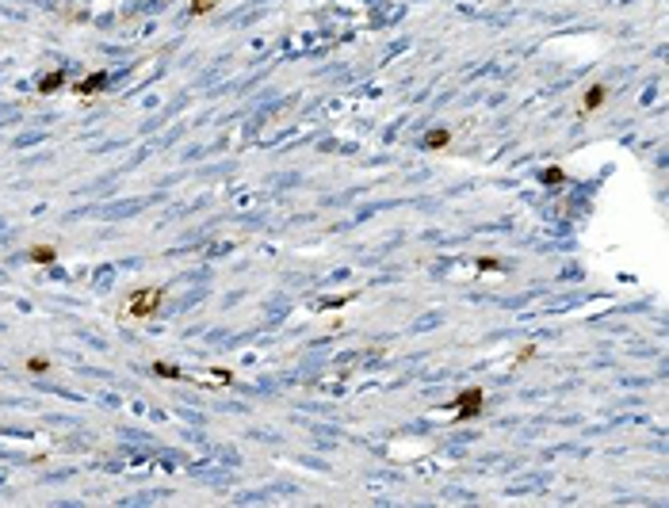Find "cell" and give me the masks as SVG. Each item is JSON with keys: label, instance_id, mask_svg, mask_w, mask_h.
<instances>
[{"label": "cell", "instance_id": "obj_1", "mask_svg": "<svg viewBox=\"0 0 669 508\" xmlns=\"http://www.w3.org/2000/svg\"><path fill=\"white\" fill-rule=\"evenodd\" d=\"M161 298H165L161 287H142V291H134V295L126 298V313H130V318H153V313L161 310Z\"/></svg>", "mask_w": 669, "mask_h": 508}, {"label": "cell", "instance_id": "obj_2", "mask_svg": "<svg viewBox=\"0 0 669 508\" xmlns=\"http://www.w3.org/2000/svg\"><path fill=\"white\" fill-rule=\"evenodd\" d=\"M482 405H486V390H482V386H467V390L452 402V413L459 420H474V417H482Z\"/></svg>", "mask_w": 669, "mask_h": 508}, {"label": "cell", "instance_id": "obj_3", "mask_svg": "<svg viewBox=\"0 0 669 508\" xmlns=\"http://www.w3.org/2000/svg\"><path fill=\"white\" fill-rule=\"evenodd\" d=\"M108 88V73L99 69V73H88L84 81H77L73 84V96H81V99H92V96H99V92Z\"/></svg>", "mask_w": 669, "mask_h": 508}, {"label": "cell", "instance_id": "obj_4", "mask_svg": "<svg viewBox=\"0 0 669 508\" xmlns=\"http://www.w3.org/2000/svg\"><path fill=\"white\" fill-rule=\"evenodd\" d=\"M604 99H608V88H604V84H589L585 96H581V115H593V111H601Z\"/></svg>", "mask_w": 669, "mask_h": 508}, {"label": "cell", "instance_id": "obj_5", "mask_svg": "<svg viewBox=\"0 0 669 508\" xmlns=\"http://www.w3.org/2000/svg\"><path fill=\"white\" fill-rule=\"evenodd\" d=\"M66 81H69L66 66H61V69H50V73L39 81V96H54L58 88H66Z\"/></svg>", "mask_w": 669, "mask_h": 508}, {"label": "cell", "instance_id": "obj_6", "mask_svg": "<svg viewBox=\"0 0 669 508\" xmlns=\"http://www.w3.org/2000/svg\"><path fill=\"white\" fill-rule=\"evenodd\" d=\"M447 141H452V130H444V126H436V130H429V134H425V138H421V146H425V149H444Z\"/></svg>", "mask_w": 669, "mask_h": 508}, {"label": "cell", "instance_id": "obj_7", "mask_svg": "<svg viewBox=\"0 0 669 508\" xmlns=\"http://www.w3.org/2000/svg\"><path fill=\"white\" fill-rule=\"evenodd\" d=\"M54 260H58V248H54V245H35V248H31V264H42V268H50Z\"/></svg>", "mask_w": 669, "mask_h": 508}, {"label": "cell", "instance_id": "obj_8", "mask_svg": "<svg viewBox=\"0 0 669 508\" xmlns=\"http://www.w3.org/2000/svg\"><path fill=\"white\" fill-rule=\"evenodd\" d=\"M153 375L157 378H188L180 367H173V363H165V360H153Z\"/></svg>", "mask_w": 669, "mask_h": 508}, {"label": "cell", "instance_id": "obj_9", "mask_svg": "<svg viewBox=\"0 0 669 508\" xmlns=\"http://www.w3.org/2000/svg\"><path fill=\"white\" fill-rule=\"evenodd\" d=\"M27 371H31V375H46L50 360H46V355H31V360H27Z\"/></svg>", "mask_w": 669, "mask_h": 508}, {"label": "cell", "instance_id": "obj_10", "mask_svg": "<svg viewBox=\"0 0 669 508\" xmlns=\"http://www.w3.org/2000/svg\"><path fill=\"white\" fill-rule=\"evenodd\" d=\"M218 0H191V16H207V12H215Z\"/></svg>", "mask_w": 669, "mask_h": 508}, {"label": "cell", "instance_id": "obj_11", "mask_svg": "<svg viewBox=\"0 0 669 508\" xmlns=\"http://www.w3.org/2000/svg\"><path fill=\"white\" fill-rule=\"evenodd\" d=\"M543 184H566V173L562 168H543Z\"/></svg>", "mask_w": 669, "mask_h": 508}, {"label": "cell", "instance_id": "obj_12", "mask_svg": "<svg viewBox=\"0 0 669 508\" xmlns=\"http://www.w3.org/2000/svg\"><path fill=\"white\" fill-rule=\"evenodd\" d=\"M536 352H539V348H536V344H528V348H524L521 355H516V363H528V360H532V355H536Z\"/></svg>", "mask_w": 669, "mask_h": 508}]
</instances>
